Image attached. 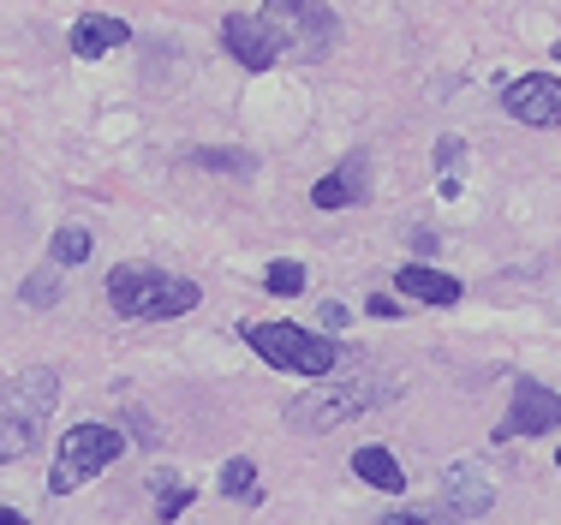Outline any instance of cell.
<instances>
[{
  "label": "cell",
  "instance_id": "6",
  "mask_svg": "<svg viewBox=\"0 0 561 525\" xmlns=\"http://www.w3.org/2000/svg\"><path fill=\"white\" fill-rule=\"evenodd\" d=\"M221 36H227V48H233V60L245 66V72H270V66L280 60V36L270 31V19L263 12H233V19L221 24Z\"/></svg>",
  "mask_w": 561,
  "mask_h": 525
},
{
  "label": "cell",
  "instance_id": "24",
  "mask_svg": "<svg viewBox=\"0 0 561 525\" xmlns=\"http://www.w3.org/2000/svg\"><path fill=\"white\" fill-rule=\"evenodd\" d=\"M389 525H431V520H419V514H394Z\"/></svg>",
  "mask_w": 561,
  "mask_h": 525
},
{
  "label": "cell",
  "instance_id": "19",
  "mask_svg": "<svg viewBox=\"0 0 561 525\" xmlns=\"http://www.w3.org/2000/svg\"><path fill=\"white\" fill-rule=\"evenodd\" d=\"M192 161H197V168H227V173H251V168H257L251 156H233V150H197Z\"/></svg>",
  "mask_w": 561,
  "mask_h": 525
},
{
  "label": "cell",
  "instance_id": "21",
  "mask_svg": "<svg viewBox=\"0 0 561 525\" xmlns=\"http://www.w3.org/2000/svg\"><path fill=\"white\" fill-rule=\"evenodd\" d=\"M370 317H389V322H394L400 305H394V299H370Z\"/></svg>",
  "mask_w": 561,
  "mask_h": 525
},
{
  "label": "cell",
  "instance_id": "13",
  "mask_svg": "<svg viewBox=\"0 0 561 525\" xmlns=\"http://www.w3.org/2000/svg\"><path fill=\"white\" fill-rule=\"evenodd\" d=\"M394 287L412 293V299H424V305H454V299H460V281H454V275H436V269H424V263H407V269L394 275Z\"/></svg>",
  "mask_w": 561,
  "mask_h": 525
},
{
  "label": "cell",
  "instance_id": "1",
  "mask_svg": "<svg viewBox=\"0 0 561 525\" xmlns=\"http://www.w3.org/2000/svg\"><path fill=\"white\" fill-rule=\"evenodd\" d=\"M197 281L185 275H168L156 263H119L108 275V305L119 317H180V311H197Z\"/></svg>",
  "mask_w": 561,
  "mask_h": 525
},
{
  "label": "cell",
  "instance_id": "4",
  "mask_svg": "<svg viewBox=\"0 0 561 525\" xmlns=\"http://www.w3.org/2000/svg\"><path fill=\"white\" fill-rule=\"evenodd\" d=\"M126 454V436L114 424H72L55 448V472H48V490L55 495H72L84 478H102L108 466Z\"/></svg>",
  "mask_w": 561,
  "mask_h": 525
},
{
  "label": "cell",
  "instance_id": "2",
  "mask_svg": "<svg viewBox=\"0 0 561 525\" xmlns=\"http://www.w3.org/2000/svg\"><path fill=\"white\" fill-rule=\"evenodd\" d=\"M55 407H60V376L55 370H24L19 383L0 395V460H24Z\"/></svg>",
  "mask_w": 561,
  "mask_h": 525
},
{
  "label": "cell",
  "instance_id": "14",
  "mask_svg": "<svg viewBox=\"0 0 561 525\" xmlns=\"http://www.w3.org/2000/svg\"><path fill=\"white\" fill-rule=\"evenodd\" d=\"M353 472L370 483V490H389V495H400L407 490V472H400V460L389 448H358L353 454Z\"/></svg>",
  "mask_w": 561,
  "mask_h": 525
},
{
  "label": "cell",
  "instance_id": "20",
  "mask_svg": "<svg viewBox=\"0 0 561 525\" xmlns=\"http://www.w3.org/2000/svg\"><path fill=\"white\" fill-rule=\"evenodd\" d=\"M185 502H192V490L168 478V490H162V507H156V514H162V520H180V507H185Z\"/></svg>",
  "mask_w": 561,
  "mask_h": 525
},
{
  "label": "cell",
  "instance_id": "26",
  "mask_svg": "<svg viewBox=\"0 0 561 525\" xmlns=\"http://www.w3.org/2000/svg\"><path fill=\"white\" fill-rule=\"evenodd\" d=\"M556 466H561V454H556Z\"/></svg>",
  "mask_w": 561,
  "mask_h": 525
},
{
  "label": "cell",
  "instance_id": "18",
  "mask_svg": "<svg viewBox=\"0 0 561 525\" xmlns=\"http://www.w3.org/2000/svg\"><path fill=\"white\" fill-rule=\"evenodd\" d=\"M257 490V466L251 460H227L221 466V495H251Z\"/></svg>",
  "mask_w": 561,
  "mask_h": 525
},
{
  "label": "cell",
  "instance_id": "22",
  "mask_svg": "<svg viewBox=\"0 0 561 525\" xmlns=\"http://www.w3.org/2000/svg\"><path fill=\"white\" fill-rule=\"evenodd\" d=\"M346 322V305H323V329H341Z\"/></svg>",
  "mask_w": 561,
  "mask_h": 525
},
{
  "label": "cell",
  "instance_id": "11",
  "mask_svg": "<svg viewBox=\"0 0 561 525\" xmlns=\"http://www.w3.org/2000/svg\"><path fill=\"white\" fill-rule=\"evenodd\" d=\"M365 197H370V161L365 156H346L329 180H317L311 204L317 209H353V204H365Z\"/></svg>",
  "mask_w": 561,
  "mask_h": 525
},
{
  "label": "cell",
  "instance_id": "3",
  "mask_svg": "<svg viewBox=\"0 0 561 525\" xmlns=\"http://www.w3.org/2000/svg\"><path fill=\"white\" fill-rule=\"evenodd\" d=\"M245 341H251V353L275 370H293V376H329L335 370V341H323L317 329H299V322H251Z\"/></svg>",
  "mask_w": 561,
  "mask_h": 525
},
{
  "label": "cell",
  "instance_id": "15",
  "mask_svg": "<svg viewBox=\"0 0 561 525\" xmlns=\"http://www.w3.org/2000/svg\"><path fill=\"white\" fill-rule=\"evenodd\" d=\"M263 287L280 293V299H293V293H305V263H293V258H280L263 269Z\"/></svg>",
  "mask_w": 561,
  "mask_h": 525
},
{
  "label": "cell",
  "instance_id": "17",
  "mask_svg": "<svg viewBox=\"0 0 561 525\" xmlns=\"http://www.w3.org/2000/svg\"><path fill=\"white\" fill-rule=\"evenodd\" d=\"M55 299H60V275H55V263H48V269H36V275L24 281V305L43 311V305H55Z\"/></svg>",
  "mask_w": 561,
  "mask_h": 525
},
{
  "label": "cell",
  "instance_id": "10",
  "mask_svg": "<svg viewBox=\"0 0 561 525\" xmlns=\"http://www.w3.org/2000/svg\"><path fill=\"white\" fill-rule=\"evenodd\" d=\"M490 502H496V490H490L484 466L460 460V466H448V472H443V507H448L454 520H478Z\"/></svg>",
  "mask_w": 561,
  "mask_h": 525
},
{
  "label": "cell",
  "instance_id": "12",
  "mask_svg": "<svg viewBox=\"0 0 561 525\" xmlns=\"http://www.w3.org/2000/svg\"><path fill=\"white\" fill-rule=\"evenodd\" d=\"M126 19H102V12H90V19L72 24V54H84V60H102L108 48L126 43Z\"/></svg>",
  "mask_w": 561,
  "mask_h": 525
},
{
  "label": "cell",
  "instance_id": "7",
  "mask_svg": "<svg viewBox=\"0 0 561 525\" xmlns=\"http://www.w3.org/2000/svg\"><path fill=\"white\" fill-rule=\"evenodd\" d=\"M556 424H561V400L550 395V388H538V383H519L507 419L496 424V436H502V442H514V436H543V430H556Z\"/></svg>",
  "mask_w": 561,
  "mask_h": 525
},
{
  "label": "cell",
  "instance_id": "9",
  "mask_svg": "<svg viewBox=\"0 0 561 525\" xmlns=\"http://www.w3.org/2000/svg\"><path fill=\"white\" fill-rule=\"evenodd\" d=\"M394 395V383H382V376H346V383L329 395V407H317V412H293L299 424H341V419H353V412H365V407H377V400H389Z\"/></svg>",
  "mask_w": 561,
  "mask_h": 525
},
{
  "label": "cell",
  "instance_id": "16",
  "mask_svg": "<svg viewBox=\"0 0 561 525\" xmlns=\"http://www.w3.org/2000/svg\"><path fill=\"white\" fill-rule=\"evenodd\" d=\"M90 258V227H60L55 233V258L48 263H84Z\"/></svg>",
  "mask_w": 561,
  "mask_h": 525
},
{
  "label": "cell",
  "instance_id": "5",
  "mask_svg": "<svg viewBox=\"0 0 561 525\" xmlns=\"http://www.w3.org/2000/svg\"><path fill=\"white\" fill-rule=\"evenodd\" d=\"M263 19H270V31L280 36V54H293V60H323L341 36V19L323 0H270Z\"/></svg>",
  "mask_w": 561,
  "mask_h": 525
},
{
  "label": "cell",
  "instance_id": "8",
  "mask_svg": "<svg viewBox=\"0 0 561 525\" xmlns=\"http://www.w3.org/2000/svg\"><path fill=\"white\" fill-rule=\"evenodd\" d=\"M502 102L519 126H561V78H543V72L514 78Z\"/></svg>",
  "mask_w": 561,
  "mask_h": 525
},
{
  "label": "cell",
  "instance_id": "25",
  "mask_svg": "<svg viewBox=\"0 0 561 525\" xmlns=\"http://www.w3.org/2000/svg\"><path fill=\"white\" fill-rule=\"evenodd\" d=\"M556 60H561V43H556Z\"/></svg>",
  "mask_w": 561,
  "mask_h": 525
},
{
  "label": "cell",
  "instance_id": "23",
  "mask_svg": "<svg viewBox=\"0 0 561 525\" xmlns=\"http://www.w3.org/2000/svg\"><path fill=\"white\" fill-rule=\"evenodd\" d=\"M0 525H31V520H24L19 507H0Z\"/></svg>",
  "mask_w": 561,
  "mask_h": 525
}]
</instances>
